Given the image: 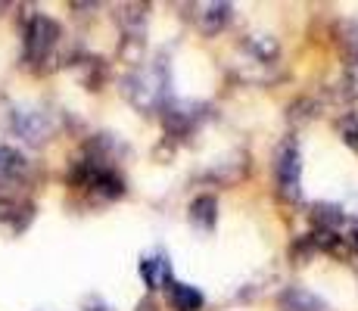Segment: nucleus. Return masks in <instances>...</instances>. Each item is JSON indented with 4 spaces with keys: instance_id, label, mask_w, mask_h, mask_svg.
<instances>
[{
    "instance_id": "2",
    "label": "nucleus",
    "mask_w": 358,
    "mask_h": 311,
    "mask_svg": "<svg viewBox=\"0 0 358 311\" xmlns=\"http://www.w3.org/2000/svg\"><path fill=\"white\" fill-rule=\"evenodd\" d=\"M125 85H128L125 94L131 96V103L141 109H156L165 100V72L159 66L147 68V72H137Z\"/></svg>"
},
{
    "instance_id": "3",
    "label": "nucleus",
    "mask_w": 358,
    "mask_h": 311,
    "mask_svg": "<svg viewBox=\"0 0 358 311\" xmlns=\"http://www.w3.org/2000/svg\"><path fill=\"white\" fill-rule=\"evenodd\" d=\"M278 190L293 203L302 196V156L293 140H287L278 153Z\"/></svg>"
},
{
    "instance_id": "1",
    "label": "nucleus",
    "mask_w": 358,
    "mask_h": 311,
    "mask_svg": "<svg viewBox=\"0 0 358 311\" xmlns=\"http://www.w3.org/2000/svg\"><path fill=\"white\" fill-rule=\"evenodd\" d=\"M59 25L50 16H31L29 29H25V59L41 62L53 53V47L59 44Z\"/></svg>"
},
{
    "instance_id": "12",
    "label": "nucleus",
    "mask_w": 358,
    "mask_h": 311,
    "mask_svg": "<svg viewBox=\"0 0 358 311\" xmlns=\"http://www.w3.org/2000/svg\"><path fill=\"white\" fill-rule=\"evenodd\" d=\"M250 47L256 50L259 59H274V57H278V41H271V38H265V41H250Z\"/></svg>"
},
{
    "instance_id": "13",
    "label": "nucleus",
    "mask_w": 358,
    "mask_h": 311,
    "mask_svg": "<svg viewBox=\"0 0 358 311\" xmlns=\"http://www.w3.org/2000/svg\"><path fill=\"white\" fill-rule=\"evenodd\" d=\"M349 94H352V96H358V62H355V66L352 68H349Z\"/></svg>"
},
{
    "instance_id": "7",
    "label": "nucleus",
    "mask_w": 358,
    "mask_h": 311,
    "mask_svg": "<svg viewBox=\"0 0 358 311\" xmlns=\"http://www.w3.org/2000/svg\"><path fill=\"white\" fill-rule=\"evenodd\" d=\"M278 305H280V311H330L321 296L308 293V289H302V287L284 289L280 299H278Z\"/></svg>"
},
{
    "instance_id": "11",
    "label": "nucleus",
    "mask_w": 358,
    "mask_h": 311,
    "mask_svg": "<svg viewBox=\"0 0 358 311\" xmlns=\"http://www.w3.org/2000/svg\"><path fill=\"white\" fill-rule=\"evenodd\" d=\"M340 34H343V44H346V50L355 57V62H358V19H349V22H343L340 25Z\"/></svg>"
},
{
    "instance_id": "14",
    "label": "nucleus",
    "mask_w": 358,
    "mask_h": 311,
    "mask_svg": "<svg viewBox=\"0 0 358 311\" xmlns=\"http://www.w3.org/2000/svg\"><path fill=\"white\" fill-rule=\"evenodd\" d=\"M355 240H358V237H355Z\"/></svg>"
},
{
    "instance_id": "4",
    "label": "nucleus",
    "mask_w": 358,
    "mask_h": 311,
    "mask_svg": "<svg viewBox=\"0 0 358 311\" xmlns=\"http://www.w3.org/2000/svg\"><path fill=\"white\" fill-rule=\"evenodd\" d=\"M13 128L29 143H44L47 137H50L53 124L44 113H38V109H19V113H13Z\"/></svg>"
},
{
    "instance_id": "9",
    "label": "nucleus",
    "mask_w": 358,
    "mask_h": 311,
    "mask_svg": "<svg viewBox=\"0 0 358 311\" xmlns=\"http://www.w3.org/2000/svg\"><path fill=\"white\" fill-rule=\"evenodd\" d=\"M169 302L175 311H199L206 305V296L190 283H171L169 287Z\"/></svg>"
},
{
    "instance_id": "10",
    "label": "nucleus",
    "mask_w": 358,
    "mask_h": 311,
    "mask_svg": "<svg viewBox=\"0 0 358 311\" xmlns=\"http://www.w3.org/2000/svg\"><path fill=\"white\" fill-rule=\"evenodd\" d=\"M215 215H218V203H215V196H196L194 203H190V221L199 227V231H206L209 233L212 227H215Z\"/></svg>"
},
{
    "instance_id": "8",
    "label": "nucleus",
    "mask_w": 358,
    "mask_h": 311,
    "mask_svg": "<svg viewBox=\"0 0 358 311\" xmlns=\"http://www.w3.org/2000/svg\"><path fill=\"white\" fill-rule=\"evenodd\" d=\"M141 277L147 283V289H162L165 283L171 287V265L169 255H150L141 261Z\"/></svg>"
},
{
    "instance_id": "5",
    "label": "nucleus",
    "mask_w": 358,
    "mask_h": 311,
    "mask_svg": "<svg viewBox=\"0 0 358 311\" xmlns=\"http://www.w3.org/2000/svg\"><path fill=\"white\" fill-rule=\"evenodd\" d=\"M29 175V159L16 147H0V187H16Z\"/></svg>"
},
{
    "instance_id": "6",
    "label": "nucleus",
    "mask_w": 358,
    "mask_h": 311,
    "mask_svg": "<svg viewBox=\"0 0 358 311\" xmlns=\"http://www.w3.org/2000/svg\"><path fill=\"white\" fill-rule=\"evenodd\" d=\"M194 19H196V25H199V31L203 34H215V31H222L224 25L231 22V10L234 6L231 3H199V6H194Z\"/></svg>"
}]
</instances>
